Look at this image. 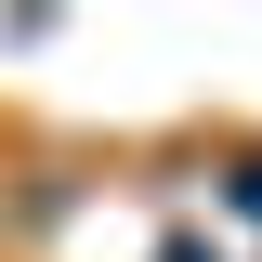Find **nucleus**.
I'll list each match as a JSON object with an SVG mask.
<instances>
[{"label":"nucleus","mask_w":262,"mask_h":262,"mask_svg":"<svg viewBox=\"0 0 262 262\" xmlns=\"http://www.w3.org/2000/svg\"><path fill=\"white\" fill-rule=\"evenodd\" d=\"M236 210H262V158H236Z\"/></svg>","instance_id":"f257e3e1"}]
</instances>
